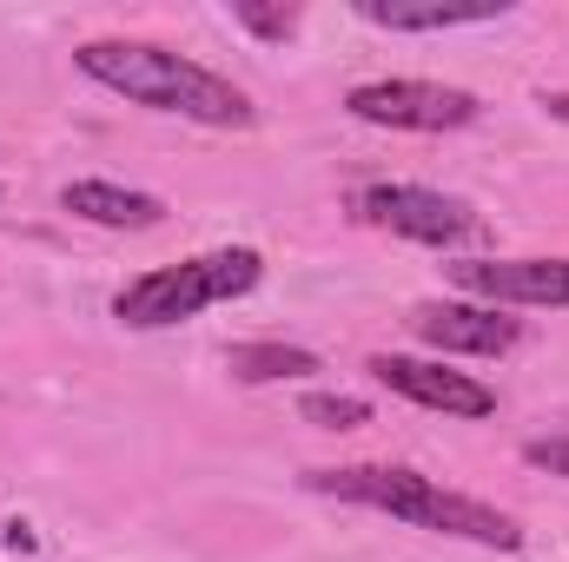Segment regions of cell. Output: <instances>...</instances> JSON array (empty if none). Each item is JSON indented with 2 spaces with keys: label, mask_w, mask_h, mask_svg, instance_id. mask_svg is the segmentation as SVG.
I'll use <instances>...</instances> for the list:
<instances>
[{
  "label": "cell",
  "mask_w": 569,
  "mask_h": 562,
  "mask_svg": "<svg viewBox=\"0 0 569 562\" xmlns=\"http://www.w3.org/2000/svg\"><path fill=\"white\" fill-rule=\"evenodd\" d=\"M73 60L87 80L127 93L133 107H152V113H179L199 127H252L259 120V107L226 73H212L172 47H152V40H87Z\"/></svg>",
  "instance_id": "cell-1"
},
{
  "label": "cell",
  "mask_w": 569,
  "mask_h": 562,
  "mask_svg": "<svg viewBox=\"0 0 569 562\" xmlns=\"http://www.w3.org/2000/svg\"><path fill=\"white\" fill-rule=\"evenodd\" d=\"M318 496H338V503H365V510H385L398 523H418V530H437V536H463V543H483V550H517L523 530L477 503V496H457L443 483H430L418 470H398V463H345V470H311L305 476Z\"/></svg>",
  "instance_id": "cell-2"
},
{
  "label": "cell",
  "mask_w": 569,
  "mask_h": 562,
  "mask_svg": "<svg viewBox=\"0 0 569 562\" xmlns=\"http://www.w3.org/2000/svg\"><path fill=\"white\" fill-rule=\"evenodd\" d=\"M259 279H266V259H259L252 245L199 252V259H186V265H166V272H146V279L120 284V291H113V318L133 324V331H166V324L199 318L206 304L246 298Z\"/></svg>",
  "instance_id": "cell-3"
},
{
  "label": "cell",
  "mask_w": 569,
  "mask_h": 562,
  "mask_svg": "<svg viewBox=\"0 0 569 562\" xmlns=\"http://www.w3.org/2000/svg\"><path fill=\"white\" fill-rule=\"evenodd\" d=\"M351 120L365 127H391V133H457L477 120V93L443 87V80H371L351 87Z\"/></svg>",
  "instance_id": "cell-4"
},
{
  "label": "cell",
  "mask_w": 569,
  "mask_h": 562,
  "mask_svg": "<svg viewBox=\"0 0 569 562\" xmlns=\"http://www.w3.org/2000/svg\"><path fill=\"white\" fill-rule=\"evenodd\" d=\"M358 212L398 239H418V245H470L483 232V219L450 199V192H430V185H405V179H378L358 192Z\"/></svg>",
  "instance_id": "cell-5"
},
{
  "label": "cell",
  "mask_w": 569,
  "mask_h": 562,
  "mask_svg": "<svg viewBox=\"0 0 569 562\" xmlns=\"http://www.w3.org/2000/svg\"><path fill=\"white\" fill-rule=\"evenodd\" d=\"M371 378H378L385 391L425 404V411H443V418H490V411H497V391H490V384H477V378H463V371H443V364H430V358L378 351V358H371Z\"/></svg>",
  "instance_id": "cell-6"
},
{
  "label": "cell",
  "mask_w": 569,
  "mask_h": 562,
  "mask_svg": "<svg viewBox=\"0 0 569 562\" xmlns=\"http://www.w3.org/2000/svg\"><path fill=\"white\" fill-rule=\"evenodd\" d=\"M450 279L463 284L470 298H490L497 311L503 304H569V259H463L450 265Z\"/></svg>",
  "instance_id": "cell-7"
},
{
  "label": "cell",
  "mask_w": 569,
  "mask_h": 562,
  "mask_svg": "<svg viewBox=\"0 0 569 562\" xmlns=\"http://www.w3.org/2000/svg\"><path fill=\"white\" fill-rule=\"evenodd\" d=\"M411 324L430 351H457V358H503L523 344V324L503 318L497 304H418Z\"/></svg>",
  "instance_id": "cell-8"
},
{
  "label": "cell",
  "mask_w": 569,
  "mask_h": 562,
  "mask_svg": "<svg viewBox=\"0 0 569 562\" xmlns=\"http://www.w3.org/2000/svg\"><path fill=\"white\" fill-rule=\"evenodd\" d=\"M60 205L87 225H107V232H146L166 219V199L140 192V185H113V179H73L60 185Z\"/></svg>",
  "instance_id": "cell-9"
},
{
  "label": "cell",
  "mask_w": 569,
  "mask_h": 562,
  "mask_svg": "<svg viewBox=\"0 0 569 562\" xmlns=\"http://www.w3.org/2000/svg\"><path fill=\"white\" fill-rule=\"evenodd\" d=\"M358 13H365L371 27H391V33H443V27L503 20L510 7H503V0H477V7H450V0H425V7H405V0H358Z\"/></svg>",
  "instance_id": "cell-10"
},
{
  "label": "cell",
  "mask_w": 569,
  "mask_h": 562,
  "mask_svg": "<svg viewBox=\"0 0 569 562\" xmlns=\"http://www.w3.org/2000/svg\"><path fill=\"white\" fill-rule=\"evenodd\" d=\"M226 371H232L239 384H284V378H311V371H318V351L279 344V338H266V344H232V351H226Z\"/></svg>",
  "instance_id": "cell-11"
},
{
  "label": "cell",
  "mask_w": 569,
  "mask_h": 562,
  "mask_svg": "<svg viewBox=\"0 0 569 562\" xmlns=\"http://www.w3.org/2000/svg\"><path fill=\"white\" fill-rule=\"evenodd\" d=\"M298 418L318 423V430H358V423H371V404L351 398V391H305L298 398Z\"/></svg>",
  "instance_id": "cell-12"
},
{
  "label": "cell",
  "mask_w": 569,
  "mask_h": 562,
  "mask_svg": "<svg viewBox=\"0 0 569 562\" xmlns=\"http://www.w3.org/2000/svg\"><path fill=\"white\" fill-rule=\"evenodd\" d=\"M232 20L259 40H291L298 33V7H259V0H232Z\"/></svg>",
  "instance_id": "cell-13"
},
{
  "label": "cell",
  "mask_w": 569,
  "mask_h": 562,
  "mask_svg": "<svg viewBox=\"0 0 569 562\" xmlns=\"http://www.w3.org/2000/svg\"><path fill=\"white\" fill-rule=\"evenodd\" d=\"M523 463L530 470H550V476H569V436H530L523 443Z\"/></svg>",
  "instance_id": "cell-14"
},
{
  "label": "cell",
  "mask_w": 569,
  "mask_h": 562,
  "mask_svg": "<svg viewBox=\"0 0 569 562\" xmlns=\"http://www.w3.org/2000/svg\"><path fill=\"white\" fill-rule=\"evenodd\" d=\"M543 113H550V120H563V127H569V93H543Z\"/></svg>",
  "instance_id": "cell-15"
}]
</instances>
